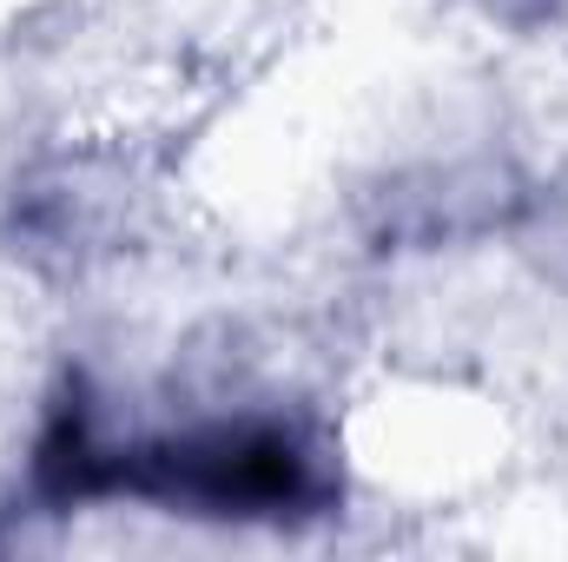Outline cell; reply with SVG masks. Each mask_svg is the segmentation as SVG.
I'll return each mask as SVG.
<instances>
[{"mask_svg": "<svg viewBox=\"0 0 568 562\" xmlns=\"http://www.w3.org/2000/svg\"><path fill=\"white\" fill-rule=\"evenodd\" d=\"M27 490L53 510L145 503L192 523L304 530L337 516L344 463L337 443L297 411H225L120 436L93 384L73 371L33 430Z\"/></svg>", "mask_w": 568, "mask_h": 562, "instance_id": "obj_1", "label": "cell"}, {"mask_svg": "<svg viewBox=\"0 0 568 562\" xmlns=\"http://www.w3.org/2000/svg\"><path fill=\"white\" fill-rule=\"evenodd\" d=\"M489 13H503V20H536V13H549V0H483Z\"/></svg>", "mask_w": 568, "mask_h": 562, "instance_id": "obj_2", "label": "cell"}]
</instances>
